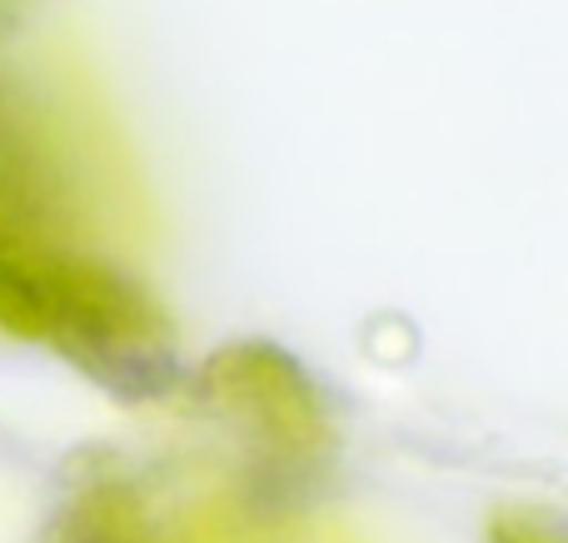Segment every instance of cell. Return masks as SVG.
I'll return each instance as SVG.
<instances>
[{
  "label": "cell",
  "mask_w": 568,
  "mask_h": 543,
  "mask_svg": "<svg viewBox=\"0 0 568 543\" xmlns=\"http://www.w3.org/2000/svg\"><path fill=\"white\" fill-rule=\"evenodd\" d=\"M40 345H55L120 399H160L180 379L175 329L130 269L40 239Z\"/></svg>",
  "instance_id": "1"
},
{
  "label": "cell",
  "mask_w": 568,
  "mask_h": 543,
  "mask_svg": "<svg viewBox=\"0 0 568 543\" xmlns=\"http://www.w3.org/2000/svg\"><path fill=\"white\" fill-rule=\"evenodd\" d=\"M200 404L235 434L255 474L280 489L304 484L334 454L329 395L290 349L270 339H235L215 349L195 379Z\"/></svg>",
  "instance_id": "2"
},
{
  "label": "cell",
  "mask_w": 568,
  "mask_h": 543,
  "mask_svg": "<svg viewBox=\"0 0 568 543\" xmlns=\"http://www.w3.org/2000/svg\"><path fill=\"white\" fill-rule=\"evenodd\" d=\"M60 219V180L55 155L40 140L36 115L16 85L0 80V229L26 239H50Z\"/></svg>",
  "instance_id": "3"
},
{
  "label": "cell",
  "mask_w": 568,
  "mask_h": 543,
  "mask_svg": "<svg viewBox=\"0 0 568 543\" xmlns=\"http://www.w3.org/2000/svg\"><path fill=\"white\" fill-rule=\"evenodd\" d=\"M50 543H155V524L135 484L115 474H90L85 484L70 489Z\"/></svg>",
  "instance_id": "4"
},
{
  "label": "cell",
  "mask_w": 568,
  "mask_h": 543,
  "mask_svg": "<svg viewBox=\"0 0 568 543\" xmlns=\"http://www.w3.org/2000/svg\"><path fill=\"white\" fill-rule=\"evenodd\" d=\"M40 239L0 229V329L16 339H40Z\"/></svg>",
  "instance_id": "5"
},
{
  "label": "cell",
  "mask_w": 568,
  "mask_h": 543,
  "mask_svg": "<svg viewBox=\"0 0 568 543\" xmlns=\"http://www.w3.org/2000/svg\"><path fill=\"white\" fill-rule=\"evenodd\" d=\"M489 543H564L544 514H499L489 524Z\"/></svg>",
  "instance_id": "6"
},
{
  "label": "cell",
  "mask_w": 568,
  "mask_h": 543,
  "mask_svg": "<svg viewBox=\"0 0 568 543\" xmlns=\"http://www.w3.org/2000/svg\"><path fill=\"white\" fill-rule=\"evenodd\" d=\"M6 16H10V0H0V25H6Z\"/></svg>",
  "instance_id": "7"
}]
</instances>
